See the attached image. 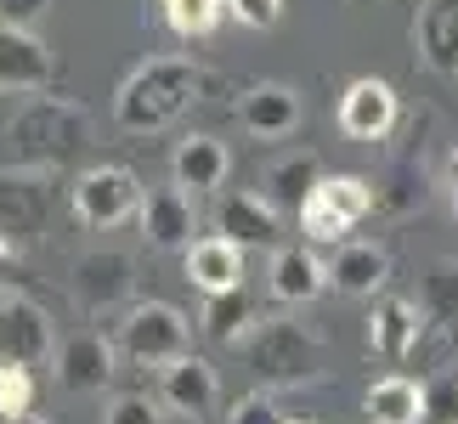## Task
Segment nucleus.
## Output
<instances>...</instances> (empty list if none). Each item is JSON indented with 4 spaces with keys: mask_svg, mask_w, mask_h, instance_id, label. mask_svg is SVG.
Segmentation results:
<instances>
[{
    "mask_svg": "<svg viewBox=\"0 0 458 424\" xmlns=\"http://www.w3.org/2000/svg\"><path fill=\"white\" fill-rule=\"evenodd\" d=\"M425 424H458V374L425 379Z\"/></svg>",
    "mask_w": 458,
    "mask_h": 424,
    "instance_id": "obj_27",
    "label": "nucleus"
},
{
    "mask_svg": "<svg viewBox=\"0 0 458 424\" xmlns=\"http://www.w3.org/2000/svg\"><path fill=\"white\" fill-rule=\"evenodd\" d=\"M199 328L209 334V340H221V345L250 340V334H255V306H250V294H243V289H233V294H209Z\"/></svg>",
    "mask_w": 458,
    "mask_h": 424,
    "instance_id": "obj_23",
    "label": "nucleus"
},
{
    "mask_svg": "<svg viewBox=\"0 0 458 424\" xmlns=\"http://www.w3.org/2000/svg\"><path fill=\"white\" fill-rule=\"evenodd\" d=\"M419 51H425L430 68H442V74H458V0H430L425 12H419Z\"/></svg>",
    "mask_w": 458,
    "mask_h": 424,
    "instance_id": "obj_21",
    "label": "nucleus"
},
{
    "mask_svg": "<svg viewBox=\"0 0 458 424\" xmlns=\"http://www.w3.org/2000/svg\"><path fill=\"white\" fill-rule=\"evenodd\" d=\"M368 209H374V187H368L362 175H323V187L301 204V233H306V243L340 250V243H351L345 233Z\"/></svg>",
    "mask_w": 458,
    "mask_h": 424,
    "instance_id": "obj_4",
    "label": "nucleus"
},
{
    "mask_svg": "<svg viewBox=\"0 0 458 424\" xmlns=\"http://www.w3.org/2000/svg\"><path fill=\"white\" fill-rule=\"evenodd\" d=\"M226 170H233V153H226L221 136H182V148L170 158V175H175V187H182L187 199L216 192L226 182Z\"/></svg>",
    "mask_w": 458,
    "mask_h": 424,
    "instance_id": "obj_15",
    "label": "nucleus"
},
{
    "mask_svg": "<svg viewBox=\"0 0 458 424\" xmlns=\"http://www.w3.org/2000/svg\"><path fill=\"white\" fill-rule=\"evenodd\" d=\"M362 408L374 424H425V379H408V374H385L368 385Z\"/></svg>",
    "mask_w": 458,
    "mask_h": 424,
    "instance_id": "obj_20",
    "label": "nucleus"
},
{
    "mask_svg": "<svg viewBox=\"0 0 458 424\" xmlns=\"http://www.w3.org/2000/svg\"><path fill=\"white\" fill-rule=\"evenodd\" d=\"M226 12H233L243 29H272L277 17H284V0H226Z\"/></svg>",
    "mask_w": 458,
    "mask_h": 424,
    "instance_id": "obj_30",
    "label": "nucleus"
},
{
    "mask_svg": "<svg viewBox=\"0 0 458 424\" xmlns=\"http://www.w3.org/2000/svg\"><path fill=\"white\" fill-rule=\"evenodd\" d=\"M243 345H250L255 374L267 385H306V379L323 374V340L306 334L294 317H284V323H255V334Z\"/></svg>",
    "mask_w": 458,
    "mask_h": 424,
    "instance_id": "obj_3",
    "label": "nucleus"
},
{
    "mask_svg": "<svg viewBox=\"0 0 458 424\" xmlns=\"http://www.w3.org/2000/svg\"><path fill=\"white\" fill-rule=\"evenodd\" d=\"M340 131L351 141H379L396 131V91L385 80H351L345 97H340Z\"/></svg>",
    "mask_w": 458,
    "mask_h": 424,
    "instance_id": "obj_11",
    "label": "nucleus"
},
{
    "mask_svg": "<svg viewBox=\"0 0 458 424\" xmlns=\"http://www.w3.org/2000/svg\"><path fill=\"white\" fill-rule=\"evenodd\" d=\"M199 85H204V74H199L192 63H170V57L148 63L142 74H136L125 91H119V125L136 131V136L170 125V119L182 114L192 97H199Z\"/></svg>",
    "mask_w": 458,
    "mask_h": 424,
    "instance_id": "obj_2",
    "label": "nucleus"
},
{
    "mask_svg": "<svg viewBox=\"0 0 458 424\" xmlns=\"http://www.w3.org/2000/svg\"><path fill=\"white\" fill-rule=\"evenodd\" d=\"M272 294L284 300V306H306V300H317L328 289V267L317 260L306 243H284V250L272 255Z\"/></svg>",
    "mask_w": 458,
    "mask_h": 424,
    "instance_id": "obj_19",
    "label": "nucleus"
},
{
    "mask_svg": "<svg viewBox=\"0 0 458 424\" xmlns=\"http://www.w3.org/2000/svg\"><path fill=\"white\" fill-rule=\"evenodd\" d=\"M317 187H323V165H317L311 153H294V158H284V165L267 170V199L277 209H301Z\"/></svg>",
    "mask_w": 458,
    "mask_h": 424,
    "instance_id": "obj_22",
    "label": "nucleus"
},
{
    "mask_svg": "<svg viewBox=\"0 0 458 424\" xmlns=\"http://www.w3.org/2000/svg\"><path fill=\"white\" fill-rule=\"evenodd\" d=\"M12 267H17V243L0 233V294H12V289H6V283H12Z\"/></svg>",
    "mask_w": 458,
    "mask_h": 424,
    "instance_id": "obj_32",
    "label": "nucleus"
},
{
    "mask_svg": "<svg viewBox=\"0 0 458 424\" xmlns=\"http://www.w3.org/2000/svg\"><path fill=\"white\" fill-rule=\"evenodd\" d=\"M57 328H51V317L40 300L29 294H0V362L12 368H51L57 362Z\"/></svg>",
    "mask_w": 458,
    "mask_h": 424,
    "instance_id": "obj_5",
    "label": "nucleus"
},
{
    "mask_svg": "<svg viewBox=\"0 0 458 424\" xmlns=\"http://www.w3.org/2000/svg\"><path fill=\"white\" fill-rule=\"evenodd\" d=\"M294 424H306V419H294Z\"/></svg>",
    "mask_w": 458,
    "mask_h": 424,
    "instance_id": "obj_34",
    "label": "nucleus"
},
{
    "mask_svg": "<svg viewBox=\"0 0 458 424\" xmlns=\"http://www.w3.org/2000/svg\"><path fill=\"white\" fill-rule=\"evenodd\" d=\"M238 125L260 136V141H277V136H289L294 125H301V97L289 91V85H250V91L238 97Z\"/></svg>",
    "mask_w": 458,
    "mask_h": 424,
    "instance_id": "obj_16",
    "label": "nucleus"
},
{
    "mask_svg": "<svg viewBox=\"0 0 458 424\" xmlns=\"http://www.w3.org/2000/svg\"><path fill=\"white\" fill-rule=\"evenodd\" d=\"M74 216L85 221V226H102V233H108V226H125L131 216H142V182H136V175L125 170V165H97V170H85L74 187Z\"/></svg>",
    "mask_w": 458,
    "mask_h": 424,
    "instance_id": "obj_6",
    "label": "nucleus"
},
{
    "mask_svg": "<svg viewBox=\"0 0 458 424\" xmlns=\"http://www.w3.org/2000/svg\"><path fill=\"white\" fill-rule=\"evenodd\" d=\"M119 374V351L102 328H74L57 345V362H51V379L63 385L68 396H102Z\"/></svg>",
    "mask_w": 458,
    "mask_h": 424,
    "instance_id": "obj_7",
    "label": "nucleus"
},
{
    "mask_svg": "<svg viewBox=\"0 0 458 424\" xmlns=\"http://www.w3.org/2000/svg\"><path fill=\"white\" fill-rule=\"evenodd\" d=\"M226 424H284V413H277V402L267 391H250L226 408Z\"/></svg>",
    "mask_w": 458,
    "mask_h": 424,
    "instance_id": "obj_29",
    "label": "nucleus"
},
{
    "mask_svg": "<svg viewBox=\"0 0 458 424\" xmlns=\"http://www.w3.org/2000/svg\"><path fill=\"white\" fill-rule=\"evenodd\" d=\"M136 221H142V233H148L153 250H192V243H199V238H192L199 209H192V199L175 182L170 187H153L148 199H142V216H136Z\"/></svg>",
    "mask_w": 458,
    "mask_h": 424,
    "instance_id": "obj_13",
    "label": "nucleus"
},
{
    "mask_svg": "<svg viewBox=\"0 0 458 424\" xmlns=\"http://www.w3.org/2000/svg\"><path fill=\"white\" fill-rule=\"evenodd\" d=\"M419 334H425V311H419V300H402V294H379L374 300V317H368V351H374L385 368L413 362Z\"/></svg>",
    "mask_w": 458,
    "mask_h": 424,
    "instance_id": "obj_10",
    "label": "nucleus"
},
{
    "mask_svg": "<svg viewBox=\"0 0 458 424\" xmlns=\"http://www.w3.org/2000/svg\"><path fill=\"white\" fill-rule=\"evenodd\" d=\"M391 283V255L385 243H340L328 260V289L334 294H351V300H368V294H385Z\"/></svg>",
    "mask_w": 458,
    "mask_h": 424,
    "instance_id": "obj_14",
    "label": "nucleus"
},
{
    "mask_svg": "<svg viewBox=\"0 0 458 424\" xmlns=\"http://www.w3.org/2000/svg\"><path fill=\"white\" fill-rule=\"evenodd\" d=\"M216 402H221V379L204 357H182L175 368L158 374V408H170L182 419H204V413H216Z\"/></svg>",
    "mask_w": 458,
    "mask_h": 424,
    "instance_id": "obj_12",
    "label": "nucleus"
},
{
    "mask_svg": "<svg viewBox=\"0 0 458 424\" xmlns=\"http://www.w3.org/2000/svg\"><path fill=\"white\" fill-rule=\"evenodd\" d=\"M51 12V0H0V29H23L34 34V23Z\"/></svg>",
    "mask_w": 458,
    "mask_h": 424,
    "instance_id": "obj_31",
    "label": "nucleus"
},
{
    "mask_svg": "<svg viewBox=\"0 0 458 424\" xmlns=\"http://www.w3.org/2000/svg\"><path fill=\"white\" fill-rule=\"evenodd\" d=\"M23 413H34V374H29V368L0 362V424L23 419Z\"/></svg>",
    "mask_w": 458,
    "mask_h": 424,
    "instance_id": "obj_26",
    "label": "nucleus"
},
{
    "mask_svg": "<svg viewBox=\"0 0 458 424\" xmlns=\"http://www.w3.org/2000/svg\"><path fill=\"white\" fill-rule=\"evenodd\" d=\"M425 323H447L458 328V260H436L425 277Z\"/></svg>",
    "mask_w": 458,
    "mask_h": 424,
    "instance_id": "obj_24",
    "label": "nucleus"
},
{
    "mask_svg": "<svg viewBox=\"0 0 458 424\" xmlns=\"http://www.w3.org/2000/svg\"><path fill=\"white\" fill-rule=\"evenodd\" d=\"M136 289V267H131V255H119V250H97V255H80L74 260V300H80V311L85 317H102V311H114V306H125ZM131 311V306H125Z\"/></svg>",
    "mask_w": 458,
    "mask_h": 424,
    "instance_id": "obj_9",
    "label": "nucleus"
},
{
    "mask_svg": "<svg viewBox=\"0 0 458 424\" xmlns=\"http://www.w3.org/2000/svg\"><path fill=\"white\" fill-rule=\"evenodd\" d=\"M102 424H158V402L142 396V391H125V396H114V402H108Z\"/></svg>",
    "mask_w": 458,
    "mask_h": 424,
    "instance_id": "obj_28",
    "label": "nucleus"
},
{
    "mask_svg": "<svg viewBox=\"0 0 458 424\" xmlns=\"http://www.w3.org/2000/svg\"><path fill=\"white\" fill-rule=\"evenodd\" d=\"M6 424H46L40 413H23V419H6Z\"/></svg>",
    "mask_w": 458,
    "mask_h": 424,
    "instance_id": "obj_33",
    "label": "nucleus"
},
{
    "mask_svg": "<svg viewBox=\"0 0 458 424\" xmlns=\"http://www.w3.org/2000/svg\"><path fill=\"white\" fill-rule=\"evenodd\" d=\"M187 283H192V289H204V300L243 289V250H238L233 238H221V233L199 238L187 250Z\"/></svg>",
    "mask_w": 458,
    "mask_h": 424,
    "instance_id": "obj_17",
    "label": "nucleus"
},
{
    "mask_svg": "<svg viewBox=\"0 0 458 424\" xmlns=\"http://www.w3.org/2000/svg\"><path fill=\"white\" fill-rule=\"evenodd\" d=\"M51 51L40 46V34L23 29H0V91H46L51 85Z\"/></svg>",
    "mask_w": 458,
    "mask_h": 424,
    "instance_id": "obj_18",
    "label": "nucleus"
},
{
    "mask_svg": "<svg viewBox=\"0 0 458 424\" xmlns=\"http://www.w3.org/2000/svg\"><path fill=\"white\" fill-rule=\"evenodd\" d=\"M216 233L233 238L238 250H284V209L267 192H226L216 209Z\"/></svg>",
    "mask_w": 458,
    "mask_h": 424,
    "instance_id": "obj_8",
    "label": "nucleus"
},
{
    "mask_svg": "<svg viewBox=\"0 0 458 424\" xmlns=\"http://www.w3.org/2000/svg\"><path fill=\"white\" fill-rule=\"evenodd\" d=\"M221 12H226V0H165V23L182 40H204L221 23Z\"/></svg>",
    "mask_w": 458,
    "mask_h": 424,
    "instance_id": "obj_25",
    "label": "nucleus"
},
{
    "mask_svg": "<svg viewBox=\"0 0 458 424\" xmlns=\"http://www.w3.org/2000/svg\"><path fill=\"white\" fill-rule=\"evenodd\" d=\"M114 351H119V362H131V368L165 374V368H175L182 357H192V323L175 306H165V300H136L114 328Z\"/></svg>",
    "mask_w": 458,
    "mask_h": 424,
    "instance_id": "obj_1",
    "label": "nucleus"
}]
</instances>
